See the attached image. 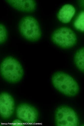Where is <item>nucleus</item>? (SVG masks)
<instances>
[{
	"instance_id": "obj_6",
	"label": "nucleus",
	"mask_w": 84,
	"mask_h": 126,
	"mask_svg": "<svg viewBox=\"0 0 84 126\" xmlns=\"http://www.w3.org/2000/svg\"><path fill=\"white\" fill-rule=\"evenodd\" d=\"M16 112L18 119L26 123L33 124L37 120L38 116L37 110L29 104H21L18 107Z\"/></svg>"
},
{
	"instance_id": "obj_8",
	"label": "nucleus",
	"mask_w": 84,
	"mask_h": 126,
	"mask_svg": "<svg viewBox=\"0 0 84 126\" xmlns=\"http://www.w3.org/2000/svg\"><path fill=\"white\" fill-rule=\"evenodd\" d=\"M74 7L70 4H66L61 8L58 14V18L60 21L65 23L69 22L75 14Z\"/></svg>"
},
{
	"instance_id": "obj_11",
	"label": "nucleus",
	"mask_w": 84,
	"mask_h": 126,
	"mask_svg": "<svg viewBox=\"0 0 84 126\" xmlns=\"http://www.w3.org/2000/svg\"><path fill=\"white\" fill-rule=\"evenodd\" d=\"M74 27L80 31L84 32V11L80 13L74 22Z\"/></svg>"
},
{
	"instance_id": "obj_14",
	"label": "nucleus",
	"mask_w": 84,
	"mask_h": 126,
	"mask_svg": "<svg viewBox=\"0 0 84 126\" xmlns=\"http://www.w3.org/2000/svg\"><path fill=\"white\" fill-rule=\"evenodd\" d=\"M82 6L84 8V0L82 1L81 2Z\"/></svg>"
},
{
	"instance_id": "obj_3",
	"label": "nucleus",
	"mask_w": 84,
	"mask_h": 126,
	"mask_svg": "<svg viewBox=\"0 0 84 126\" xmlns=\"http://www.w3.org/2000/svg\"><path fill=\"white\" fill-rule=\"evenodd\" d=\"M55 120L58 126H77L79 124L77 113L73 109L66 106L61 107L57 110Z\"/></svg>"
},
{
	"instance_id": "obj_2",
	"label": "nucleus",
	"mask_w": 84,
	"mask_h": 126,
	"mask_svg": "<svg viewBox=\"0 0 84 126\" xmlns=\"http://www.w3.org/2000/svg\"><path fill=\"white\" fill-rule=\"evenodd\" d=\"M2 77L8 81L16 82L22 78L23 71L20 64L16 60L8 58L2 62L1 66Z\"/></svg>"
},
{
	"instance_id": "obj_9",
	"label": "nucleus",
	"mask_w": 84,
	"mask_h": 126,
	"mask_svg": "<svg viewBox=\"0 0 84 126\" xmlns=\"http://www.w3.org/2000/svg\"><path fill=\"white\" fill-rule=\"evenodd\" d=\"M15 8L21 10L29 11L35 9V3L33 0H9Z\"/></svg>"
},
{
	"instance_id": "obj_12",
	"label": "nucleus",
	"mask_w": 84,
	"mask_h": 126,
	"mask_svg": "<svg viewBox=\"0 0 84 126\" xmlns=\"http://www.w3.org/2000/svg\"><path fill=\"white\" fill-rule=\"evenodd\" d=\"M0 43H2L5 40L6 37V29L4 26L1 25L0 26Z\"/></svg>"
},
{
	"instance_id": "obj_13",
	"label": "nucleus",
	"mask_w": 84,
	"mask_h": 126,
	"mask_svg": "<svg viewBox=\"0 0 84 126\" xmlns=\"http://www.w3.org/2000/svg\"><path fill=\"white\" fill-rule=\"evenodd\" d=\"M22 121L19 119L15 120L13 122L12 125L15 126H24V124Z\"/></svg>"
},
{
	"instance_id": "obj_5",
	"label": "nucleus",
	"mask_w": 84,
	"mask_h": 126,
	"mask_svg": "<svg viewBox=\"0 0 84 126\" xmlns=\"http://www.w3.org/2000/svg\"><path fill=\"white\" fill-rule=\"evenodd\" d=\"M20 29L23 35L28 40H36L40 36L39 25L35 19L32 17L28 16L24 18L21 22Z\"/></svg>"
},
{
	"instance_id": "obj_1",
	"label": "nucleus",
	"mask_w": 84,
	"mask_h": 126,
	"mask_svg": "<svg viewBox=\"0 0 84 126\" xmlns=\"http://www.w3.org/2000/svg\"><path fill=\"white\" fill-rule=\"evenodd\" d=\"M53 85L60 92L69 96L77 94L79 86L75 80L71 76L62 72H58L53 76Z\"/></svg>"
},
{
	"instance_id": "obj_4",
	"label": "nucleus",
	"mask_w": 84,
	"mask_h": 126,
	"mask_svg": "<svg viewBox=\"0 0 84 126\" xmlns=\"http://www.w3.org/2000/svg\"><path fill=\"white\" fill-rule=\"evenodd\" d=\"M52 39L56 44L63 48L73 46L77 40L74 32L70 29L66 27L56 31L53 34Z\"/></svg>"
},
{
	"instance_id": "obj_7",
	"label": "nucleus",
	"mask_w": 84,
	"mask_h": 126,
	"mask_svg": "<svg viewBox=\"0 0 84 126\" xmlns=\"http://www.w3.org/2000/svg\"><path fill=\"white\" fill-rule=\"evenodd\" d=\"M14 109V103L13 97L6 93L0 96V113L4 119H8L13 114Z\"/></svg>"
},
{
	"instance_id": "obj_10",
	"label": "nucleus",
	"mask_w": 84,
	"mask_h": 126,
	"mask_svg": "<svg viewBox=\"0 0 84 126\" xmlns=\"http://www.w3.org/2000/svg\"><path fill=\"white\" fill-rule=\"evenodd\" d=\"M74 60L76 66L80 70L84 72V48L76 53Z\"/></svg>"
}]
</instances>
